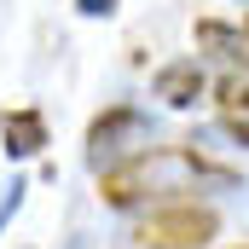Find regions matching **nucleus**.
Here are the masks:
<instances>
[{
  "mask_svg": "<svg viewBox=\"0 0 249 249\" xmlns=\"http://www.w3.org/2000/svg\"><path fill=\"white\" fill-rule=\"evenodd\" d=\"M139 151H151V116L133 110V105H110L99 122L87 127V168H93V174L122 168Z\"/></svg>",
  "mask_w": 249,
  "mask_h": 249,
  "instance_id": "2",
  "label": "nucleus"
},
{
  "mask_svg": "<svg viewBox=\"0 0 249 249\" xmlns=\"http://www.w3.org/2000/svg\"><path fill=\"white\" fill-rule=\"evenodd\" d=\"M151 93H157L162 105H174V110L197 105V99H203V64H197V58L162 64V70H157V81H151Z\"/></svg>",
  "mask_w": 249,
  "mask_h": 249,
  "instance_id": "4",
  "label": "nucleus"
},
{
  "mask_svg": "<svg viewBox=\"0 0 249 249\" xmlns=\"http://www.w3.org/2000/svg\"><path fill=\"white\" fill-rule=\"evenodd\" d=\"M0 139H6V157H12V162L41 157V151H47V116H41V110H6V116H0Z\"/></svg>",
  "mask_w": 249,
  "mask_h": 249,
  "instance_id": "5",
  "label": "nucleus"
},
{
  "mask_svg": "<svg viewBox=\"0 0 249 249\" xmlns=\"http://www.w3.org/2000/svg\"><path fill=\"white\" fill-rule=\"evenodd\" d=\"M75 6H81V12H87V18H110V12H116V6H122V0H75Z\"/></svg>",
  "mask_w": 249,
  "mask_h": 249,
  "instance_id": "8",
  "label": "nucleus"
},
{
  "mask_svg": "<svg viewBox=\"0 0 249 249\" xmlns=\"http://www.w3.org/2000/svg\"><path fill=\"white\" fill-rule=\"evenodd\" d=\"M209 186L232 191L238 174L220 168V162H209V157L191 151V145H151V151H139L133 162L99 174V197H105L110 209H139V203H151V197H180V191H209Z\"/></svg>",
  "mask_w": 249,
  "mask_h": 249,
  "instance_id": "1",
  "label": "nucleus"
},
{
  "mask_svg": "<svg viewBox=\"0 0 249 249\" xmlns=\"http://www.w3.org/2000/svg\"><path fill=\"white\" fill-rule=\"evenodd\" d=\"M214 232H220L214 209H203V203H168V209H151L133 226V244L139 249H203Z\"/></svg>",
  "mask_w": 249,
  "mask_h": 249,
  "instance_id": "3",
  "label": "nucleus"
},
{
  "mask_svg": "<svg viewBox=\"0 0 249 249\" xmlns=\"http://www.w3.org/2000/svg\"><path fill=\"white\" fill-rule=\"evenodd\" d=\"M244 249H249V244H244Z\"/></svg>",
  "mask_w": 249,
  "mask_h": 249,
  "instance_id": "10",
  "label": "nucleus"
},
{
  "mask_svg": "<svg viewBox=\"0 0 249 249\" xmlns=\"http://www.w3.org/2000/svg\"><path fill=\"white\" fill-rule=\"evenodd\" d=\"M191 35H197V47H203V53H214L220 64H232V70H249V35H244V23H220V18H203Z\"/></svg>",
  "mask_w": 249,
  "mask_h": 249,
  "instance_id": "6",
  "label": "nucleus"
},
{
  "mask_svg": "<svg viewBox=\"0 0 249 249\" xmlns=\"http://www.w3.org/2000/svg\"><path fill=\"white\" fill-rule=\"evenodd\" d=\"M244 35H249V23H244Z\"/></svg>",
  "mask_w": 249,
  "mask_h": 249,
  "instance_id": "9",
  "label": "nucleus"
},
{
  "mask_svg": "<svg viewBox=\"0 0 249 249\" xmlns=\"http://www.w3.org/2000/svg\"><path fill=\"white\" fill-rule=\"evenodd\" d=\"M220 127L238 145H249V81H226L220 87Z\"/></svg>",
  "mask_w": 249,
  "mask_h": 249,
  "instance_id": "7",
  "label": "nucleus"
}]
</instances>
